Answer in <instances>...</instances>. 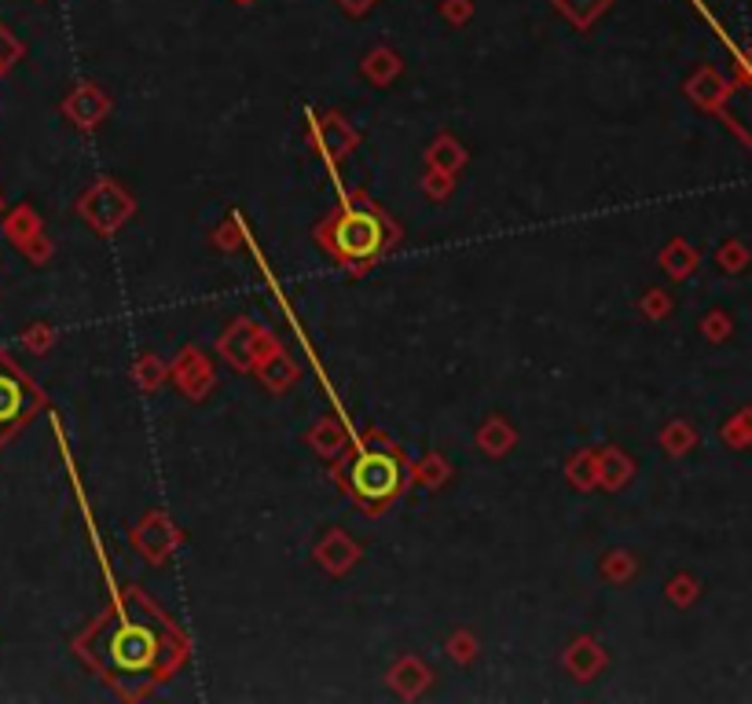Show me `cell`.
Wrapping results in <instances>:
<instances>
[{"instance_id": "5", "label": "cell", "mask_w": 752, "mask_h": 704, "mask_svg": "<svg viewBox=\"0 0 752 704\" xmlns=\"http://www.w3.org/2000/svg\"><path fill=\"white\" fill-rule=\"evenodd\" d=\"M727 118H730V125L738 128L741 136L752 144V82L749 85H741L735 96H730V103H727Z\"/></svg>"}, {"instance_id": "3", "label": "cell", "mask_w": 752, "mask_h": 704, "mask_svg": "<svg viewBox=\"0 0 752 704\" xmlns=\"http://www.w3.org/2000/svg\"><path fill=\"white\" fill-rule=\"evenodd\" d=\"M400 489V462L385 452H363L349 470V492L363 503H382Z\"/></svg>"}, {"instance_id": "2", "label": "cell", "mask_w": 752, "mask_h": 704, "mask_svg": "<svg viewBox=\"0 0 752 704\" xmlns=\"http://www.w3.org/2000/svg\"><path fill=\"white\" fill-rule=\"evenodd\" d=\"M162 657V634L147 623H125L111 639V664L122 676H147Z\"/></svg>"}, {"instance_id": "4", "label": "cell", "mask_w": 752, "mask_h": 704, "mask_svg": "<svg viewBox=\"0 0 752 704\" xmlns=\"http://www.w3.org/2000/svg\"><path fill=\"white\" fill-rule=\"evenodd\" d=\"M29 408H34V393H29V385L19 379L8 363H0V437H4L12 425L23 422Z\"/></svg>"}, {"instance_id": "1", "label": "cell", "mask_w": 752, "mask_h": 704, "mask_svg": "<svg viewBox=\"0 0 752 704\" xmlns=\"http://www.w3.org/2000/svg\"><path fill=\"white\" fill-rule=\"evenodd\" d=\"M326 246L349 264H368L382 254L385 246V224L371 210H349L326 227Z\"/></svg>"}]
</instances>
